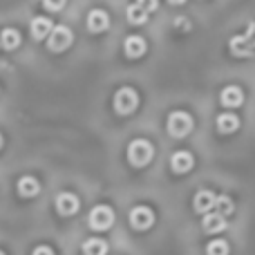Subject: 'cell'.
Returning <instances> with one entry per match:
<instances>
[{
    "label": "cell",
    "mask_w": 255,
    "mask_h": 255,
    "mask_svg": "<svg viewBox=\"0 0 255 255\" xmlns=\"http://www.w3.org/2000/svg\"><path fill=\"white\" fill-rule=\"evenodd\" d=\"M126 13H128V20H130L132 25H143V22L148 20V11H143L136 2H132Z\"/></svg>",
    "instance_id": "cell-19"
},
{
    "label": "cell",
    "mask_w": 255,
    "mask_h": 255,
    "mask_svg": "<svg viewBox=\"0 0 255 255\" xmlns=\"http://www.w3.org/2000/svg\"><path fill=\"white\" fill-rule=\"evenodd\" d=\"M0 43H2V47L4 49H16L18 45H20V34H18L16 29H4L2 31V36H0Z\"/></svg>",
    "instance_id": "cell-20"
},
{
    "label": "cell",
    "mask_w": 255,
    "mask_h": 255,
    "mask_svg": "<svg viewBox=\"0 0 255 255\" xmlns=\"http://www.w3.org/2000/svg\"><path fill=\"white\" fill-rule=\"evenodd\" d=\"M240 128V119L235 115H231V112H224V115L217 117V130L222 132V134H231V132H235Z\"/></svg>",
    "instance_id": "cell-16"
},
{
    "label": "cell",
    "mask_w": 255,
    "mask_h": 255,
    "mask_svg": "<svg viewBox=\"0 0 255 255\" xmlns=\"http://www.w3.org/2000/svg\"><path fill=\"white\" fill-rule=\"evenodd\" d=\"M222 106L226 108H240L244 103V92L238 88V85H229V88L222 90Z\"/></svg>",
    "instance_id": "cell-9"
},
{
    "label": "cell",
    "mask_w": 255,
    "mask_h": 255,
    "mask_svg": "<svg viewBox=\"0 0 255 255\" xmlns=\"http://www.w3.org/2000/svg\"><path fill=\"white\" fill-rule=\"evenodd\" d=\"M229 47H231V54L238 58H249L253 56V47L247 43V38L244 36H233V38L229 40Z\"/></svg>",
    "instance_id": "cell-13"
},
{
    "label": "cell",
    "mask_w": 255,
    "mask_h": 255,
    "mask_svg": "<svg viewBox=\"0 0 255 255\" xmlns=\"http://www.w3.org/2000/svg\"><path fill=\"white\" fill-rule=\"evenodd\" d=\"M244 38H247V43L251 45V47L255 49V22H249V27H247V31H244Z\"/></svg>",
    "instance_id": "cell-24"
},
{
    "label": "cell",
    "mask_w": 255,
    "mask_h": 255,
    "mask_svg": "<svg viewBox=\"0 0 255 255\" xmlns=\"http://www.w3.org/2000/svg\"><path fill=\"white\" fill-rule=\"evenodd\" d=\"M190 130H193V117H190L188 112L175 110L168 117V132H170V136L181 139V136H186Z\"/></svg>",
    "instance_id": "cell-2"
},
{
    "label": "cell",
    "mask_w": 255,
    "mask_h": 255,
    "mask_svg": "<svg viewBox=\"0 0 255 255\" xmlns=\"http://www.w3.org/2000/svg\"><path fill=\"white\" fill-rule=\"evenodd\" d=\"M136 4H139L141 9H143V11H154V9H157V4H159V0H136Z\"/></svg>",
    "instance_id": "cell-25"
},
{
    "label": "cell",
    "mask_w": 255,
    "mask_h": 255,
    "mask_svg": "<svg viewBox=\"0 0 255 255\" xmlns=\"http://www.w3.org/2000/svg\"><path fill=\"white\" fill-rule=\"evenodd\" d=\"M108 244L99 238H90L83 242V255H106Z\"/></svg>",
    "instance_id": "cell-18"
},
{
    "label": "cell",
    "mask_w": 255,
    "mask_h": 255,
    "mask_svg": "<svg viewBox=\"0 0 255 255\" xmlns=\"http://www.w3.org/2000/svg\"><path fill=\"white\" fill-rule=\"evenodd\" d=\"M18 193H20L22 197H36V195L40 193V184L34 177H22V179L18 181Z\"/></svg>",
    "instance_id": "cell-17"
},
{
    "label": "cell",
    "mask_w": 255,
    "mask_h": 255,
    "mask_svg": "<svg viewBox=\"0 0 255 255\" xmlns=\"http://www.w3.org/2000/svg\"><path fill=\"white\" fill-rule=\"evenodd\" d=\"M43 4L47 11H61L65 7V0H43Z\"/></svg>",
    "instance_id": "cell-23"
},
{
    "label": "cell",
    "mask_w": 255,
    "mask_h": 255,
    "mask_svg": "<svg viewBox=\"0 0 255 255\" xmlns=\"http://www.w3.org/2000/svg\"><path fill=\"white\" fill-rule=\"evenodd\" d=\"M202 226L206 233H220L226 229V217H222L220 213H208V215H204Z\"/></svg>",
    "instance_id": "cell-15"
},
{
    "label": "cell",
    "mask_w": 255,
    "mask_h": 255,
    "mask_svg": "<svg viewBox=\"0 0 255 255\" xmlns=\"http://www.w3.org/2000/svg\"><path fill=\"white\" fill-rule=\"evenodd\" d=\"M168 2H170V4H184L186 0H168Z\"/></svg>",
    "instance_id": "cell-28"
},
{
    "label": "cell",
    "mask_w": 255,
    "mask_h": 255,
    "mask_svg": "<svg viewBox=\"0 0 255 255\" xmlns=\"http://www.w3.org/2000/svg\"><path fill=\"white\" fill-rule=\"evenodd\" d=\"M31 255H54V251H52L49 247H36Z\"/></svg>",
    "instance_id": "cell-26"
},
{
    "label": "cell",
    "mask_w": 255,
    "mask_h": 255,
    "mask_svg": "<svg viewBox=\"0 0 255 255\" xmlns=\"http://www.w3.org/2000/svg\"><path fill=\"white\" fill-rule=\"evenodd\" d=\"M175 25H177V27H184V29H186V27H188V22H186V20H179V18H177Z\"/></svg>",
    "instance_id": "cell-27"
},
{
    "label": "cell",
    "mask_w": 255,
    "mask_h": 255,
    "mask_svg": "<svg viewBox=\"0 0 255 255\" xmlns=\"http://www.w3.org/2000/svg\"><path fill=\"white\" fill-rule=\"evenodd\" d=\"M136 106H139V94H136L134 90H132V88L117 90V94H115V110L119 112V115H130V112L136 110Z\"/></svg>",
    "instance_id": "cell-3"
},
{
    "label": "cell",
    "mask_w": 255,
    "mask_h": 255,
    "mask_svg": "<svg viewBox=\"0 0 255 255\" xmlns=\"http://www.w3.org/2000/svg\"><path fill=\"white\" fill-rule=\"evenodd\" d=\"M206 255H229V242L226 240H213L206 247Z\"/></svg>",
    "instance_id": "cell-22"
},
{
    "label": "cell",
    "mask_w": 255,
    "mask_h": 255,
    "mask_svg": "<svg viewBox=\"0 0 255 255\" xmlns=\"http://www.w3.org/2000/svg\"><path fill=\"white\" fill-rule=\"evenodd\" d=\"M90 226H92L94 231H108L112 224H115V211H112L110 206H94L92 213H90L88 217Z\"/></svg>",
    "instance_id": "cell-4"
},
{
    "label": "cell",
    "mask_w": 255,
    "mask_h": 255,
    "mask_svg": "<svg viewBox=\"0 0 255 255\" xmlns=\"http://www.w3.org/2000/svg\"><path fill=\"white\" fill-rule=\"evenodd\" d=\"M0 255H4V253H2V251H0Z\"/></svg>",
    "instance_id": "cell-30"
},
{
    "label": "cell",
    "mask_w": 255,
    "mask_h": 255,
    "mask_svg": "<svg viewBox=\"0 0 255 255\" xmlns=\"http://www.w3.org/2000/svg\"><path fill=\"white\" fill-rule=\"evenodd\" d=\"M0 148H2V134H0Z\"/></svg>",
    "instance_id": "cell-29"
},
{
    "label": "cell",
    "mask_w": 255,
    "mask_h": 255,
    "mask_svg": "<svg viewBox=\"0 0 255 255\" xmlns=\"http://www.w3.org/2000/svg\"><path fill=\"white\" fill-rule=\"evenodd\" d=\"M72 40H74L72 31L67 29L65 25H58V27H54V31L49 34V38H47V47L52 49V52H65V49L72 45Z\"/></svg>",
    "instance_id": "cell-5"
},
{
    "label": "cell",
    "mask_w": 255,
    "mask_h": 255,
    "mask_svg": "<svg viewBox=\"0 0 255 255\" xmlns=\"http://www.w3.org/2000/svg\"><path fill=\"white\" fill-rule=\"evenodd\" d=\"M110 27V18H108L106 11H101V9H94V11H90L88 16V29L92 31V34H99V31L108 29Z\"/></svg>",
    "instance_id": "cell-12"
},
{
    "label": "cell",
    "mask_w": 255,
    "mask_h": 255,
    "mask_svg": "<svg viewBox=\"0 0 255 255\" xmlns=\"http://www.w3.org/2000/svg\"><path fill=\"white\" fill-rule=\"evenodd\" d=\"M56 211L61 215H74L79 211V197L72 193H61L56 197Z\"/></svg>",
    "instance_id": "cell-8"
},
{
    "label": "cell",
    "mask_w": 255,
    "mask_h": 255,
    "mask_svg": "<svg viewBox=\"0 0 255 255\" xmlns=\"http://www.w3.org/2000/svg\"><path fill=\"white\" fill-rule=\"evenodd\" d=\"M52 31H54V27H52V22H49V18H34V20H31V36H34L36 40L49 38Z\"/></svg>",
    "instance_id": "cell-14"
},
{
    "label": "cell",
    "mask_w": 255,
    "mask_h": 255,
    "mask_svg": "<svg viewBox=\"0 0 255 255\" xmlns=\"http://www.w3.org/2000/svg\"><path fill=\"white\" fill-rule=\"evenodd\" d=\"M233 211H235V206H233V202H231L226 195H220V197L215 199V213H220L222 217H229Z\"/></svg>",
    "instance_id": "cell-21"
},
{
    "label": "cell",
    "mask_w": 255,
    "mask_h": 255,
    "mask_svg": "<svg viewBox=\"0 0 255 255\" xmlns=\"http://www.w3.org/2000/svg\"><path fill=\"white\" fill-rule=\"evenodd\" d=\"M195 159L190 152H186V150H177L175 154L170 157V168L177 172V175H181V172H188L190 168H193Z\"/></svg>",
    "instance_id": "cell-7"
},
{
    "label": "cell",
    "mask_w": 255,
    "mask_h": 255,
    "mask_svg": "<svg viewBox=\"0 0 255 255\" xmlns=\"http://www.w3.org/2000/svg\"><path fill=\"white\" fill-rule=\"evenodd\" d=\"M130 224L136 231H145L154 224V213L148 206H134L130 213Z\"/></svg>",
    "instance_id": "cell-6"
},
{
    "label": "cell",
    "mask_w": 255,
    "mask_h": 255,
    "mask_svg": "<svg viewBox=\"0 0 255 255\" xmlns=\"http://www.w3.org/2000/svg\"><path fill=\"white\" fill-rule=\"evenodd\" d=\"M215 195L211 193V190H199L197 195H195L193 199V206L197 213H204V215H208V211H213L215 208Z\"/></svg>",
    "instance_id": "cell-10"
},
{
    "label": "cell",
    "mask_w": 255,
    "mask_h": 255,
    "mask_svg": "<svg viewBox=\"0 0 255 255\" xmlns=\"http://www.w3.org/2000/svg\"><path fill=\"white\" fill-rule=\"evenodd\" d=\"M145 49H148V45H145V40L141 38V36H128L124 43V52H126V56H130V58L143 56Z\"/></svg>",
    "instance_id": "cell-11"
},
{
    "label": "cell",
    "mask_w": 255,
    "mask_h": 255,
    "mask_svg": "<svg viewBox=\"0 0 255 255\" xmlns=\"http://www.w3.org/2000/svg\"><path fill=\"white\" fill-rule=\"evenodd\" d=\"M154 157V150H152V143H148L145 139H136L130 143L128 148V159H130L132 166L141 168V166H148Z\"/></svg>",
    "instance_id": "cell-1"
}]
</instances>
